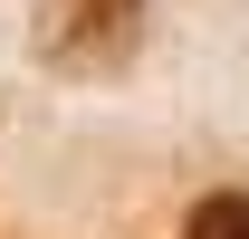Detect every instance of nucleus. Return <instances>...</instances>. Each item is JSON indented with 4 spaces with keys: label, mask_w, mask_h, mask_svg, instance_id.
<instances>
[{
    "label": "nucleus",
    "mask_w": 249,
    "mask_h": 239,
    "mask_svg": "<svg viewBox=\"0 0 249 239\" xmlns=\"http://www.w3.org/2000/svg\"><path fill=\"white\" fill-rule=\"evenodd\" d=\"M192 239H249V201H240V191L201 201V210H192Z\"/></svg>",
    "instance_id": "1"
}]
</instances>
